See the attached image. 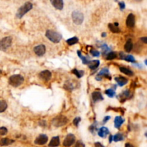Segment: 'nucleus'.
Wrapping results in <instances>:
<instances>
[{
  "mask_svg": "<svg viewBox=\"0 0 147 147\" xmlns=\"http://www.w3.org/2000/svg\"><path fill=\"white\" fill-rule=\"evenodd\" d=\"M124 49L127 52H129L133 49V43L131 40H128L124 45Z\"/></svg>",
  "mask_w": 147,
  "mask_h": 147,
  "instance_id": "bb28decb",
  "label": "nucleus"
},
{
  "mask_svg": "<svg viewBox=\"0 0 147 147\" xmlns=\"http://www.w3.org/2000/svg\"><path fill=\"white\" fill-rule=\"evenodd\" d=\"M110 118H111V117H110V116H106V117H105V118H104V120H103V124H105V123H106V121H108V120L110 119Z\"/></svg>",
  "mask_w": 147,
  "mask_h": 147,
  "instance_id": "ea45409f",
  "label": "nucleus"
},
{
  "mask_svg": "<svg viewBox=\"0 0 147 147\" xmlns=\"http://www.w3.org/2000/svg\"><path fill=\"white\" fill-rule=\"evenodd\" d=\"M60 145V138L58 136H55L51 139L49 144L50 147H57Z\"/></svg>",
  "mask_w": 147,
  "mask_h": 147,
  "instance_id": "6ab92c4d",
  "label": "nucleus"
},
{
  "mask_svg": "<svg viewBox=\"0 0 147 147\" xmlns=\"http://www.w3.org/2000/svg\"><path fill=\"white\" fill-rule=\"evenodd\" d=\"M47 38L51 41V42H54V43H58V42H60V40H62V35H60L58 32H55L53 30H48L45 34Z\"/></svg>",
  "mask_w": 147,
  "mask_h": 147,
  "instance_id": "f257e3e1",
  "label": "nucleus"
},
{
  "mask_svg": "<svg viewBox=\"0 0 147 147\" xmlns=\"http://www.w3.org/2000/svg\"><path fill=\"white\" fill-rule=\"evenodd\" d=\"M118 5H119L120 9H121V10H123V9H124V8H125V3H124V2H119V3H118Z\"/></svg>",
  "mask_w": 147,
  "mask_h": 147,
  "instance_id": "4c0bfd02",
  "label": "nucleus"
},
{
  "mask_svg": "<svg viewBox=\"0 0 147 147\" xmlns=\"http://www.w3.org/2000/svg\"><path fill=\"white\" fill-rule=\"evenodd\" d=\"M77 53H78L79 58H81V60H82L83 63L85 64V65H88V62H90L89 58H88V57H87V56H83V55H82V54H81V52L80 50H78Z\"/></svg>",
  "mask_w": 147,
  "mask_h": 147,
  "instance_id": "5701e85b",
  "label": "nucleus"
},
{
  "mask_svg": "<svg viewBox=\"0 0 147 147\" xmlns=\"http://www.w3.org/2000/svg\"><path fill=\"white\" fill-rule=\"evenodd\" d=\"M39 77L40 79H42L44 81H48L51 79L52 77V73L49 70H44L42 71L39 74Z\"/></svg>",
  "mask_w": 147,
  "mask_h": 147,
  "instance_id": "9b49d317",
  "label": "nucleus"
},
{
  "mask_svg": "<svg viewBox=\"0 0 147 147\" xmlns=\"http://www.w3.org/2000/svg\"><path fill=\"white\" fill-rule=\"evenodd\" d=\"M141 40H142L144 43H147V38H141Z\"/></svg>",
  "mask_w": 147,
  "mask_h": 147,
  "instance_id": "a19ab883",
  "label": "nucleus"
},
{
  "mask_svg": "<svg viewBox=\"0 0 147 147\" xmlns=\"http://www.w3.org/2000/svg\"><path fill=\"white\" fill-rule=\"evenodd\" d=\"M126 26L129 28H133L135 26V16L133 14H129L127 17Z\"/></svg>",
  "mask_w": 147,
  "mask_h": 147,
  "instance_id": "f8f14e48",
  "label": "nucleus"
},
{
  "mask_svg": "<svg viewBox=\"0 0 147 147\" xmlns=\"http://www.w3.org/2000/svg\"><path fill=\"white\" fill-rule=\"evenodd\" d=\"M124 136H123V134H115V136H113V140L114 141H115V142H117V141H122V140H124Z\"/></svg>",
  "mask_w": 147,
  "mask_h": 147,
  "instance_id": "7c9ffc66",
  "label": "nucleus"
},
{
  "mask_svg": "<svg viewBox=\"0 0 147 147\" xmlns=\"http://www.w3.org/2000/svg\"><path fill=\"white\" fill-rule=\"evenodd\" d=\"M2 71L1 70H0V75H2Z\"/></svg>",
  "mask_w": 147,
  "mask_h": 147,
  "instance_id": "49530a36",
  "label": "nucleus"
},
{
  "mask_svg": "<svg viewBox=\"0 0 147 147\" xmlns=\"http://www.w3.org/2000/svg\"><path fill=\"white\" fill-rule=\"evenodd\" d=\"M114 25H115V26L118 27V23H117V22H115V23H114Z\"/></svg>",
  "mask_w": 147,
  "mask_h": 147,
  "instance_id": "a18cd8bd",
  "label": "nucleus"
},
{
  "mask_svg": "<svg viewBox=\"0 0 147 147\" xmlns=\"http://www.w3.org/2000/svg\"><path fill=\"white\" fill-rule=\"evenodd\" d=\"M116 57H117V55H116V53H115V52H109L108 55H107L106 59L108 60H111L115 59Z\"/></svg>",
  "mask_w": 147,
  "mask_h": 147,
  "instance_id": "2f4dec72",
  "label": "nucleus"
},
{
  "mask_svg": "<svg viewBox=\"0 0 147 147\" xmlns=\"http://www.w3.org/2000/svg\"><path fill=\"white\" fill-rule=\"evenodd\" d=\"M73 147H85V144L81 141H77L76 144H75V145Z\"/></svg>",
  "mask_w": 147,
  "mask_h": 147,
  "instance_id": "c9c22d12",
  "label": "nucleus"
},
{
  "mask_svg": "<svg viewBox=\"0 0 147 147\" xmlns=\"http://www.w3.org/2000/svg\"><path fill=\"white\" fill-rule=\"evenodd\" d=\"M68 123V118L65 115H58L52 119V124L55 127H61Z\"/></svg>",
  "mask_w": 147,
  "mask_h": 147,
  "instance_id": "20e7f679",
  "label": "nucleus"
},
{
  "mask_svg": "<svg viewBox=\"0 0 147 147\" xmlns=\"http://www.w3.org/2000/svg\"><path fill=\"white\" fill-rule=\"evenodd\" d=\"M64 88H65V89L68 90V91H71L75 88V85H74L73 83H72V81H68V82L65 83V85H64Z\"/></svg>",
  "mask_w": 147,
  "mask_h": 147,
  "instance_id": "393cba45",
  "label": "nucleus"
},
{
  "mask_svg": "<svg viewBox=\"0 0 147 147\" xmlns=\"http://www.w3.org/2000/svg\"><path fill=\"white\" fill-rule=\"evenodd\" d=\"M92 98L93 101L94 102H98V101H103V97L102 94L101 92H98V91H95L92 93Z\"/></svg>",
  "mask_w": 147,
  "mask_h": 147,
  "instance_id": "2eb2a0df",
  "label": "nucleus"
},
{
  "mask_svg": "<svg viewBox=\"0 0 147 147\" xmlns=\"http://www.w3.org/2000/svg\"><path fill=\"white\" fill-rule=\"evenodd\" d=\"M72 19L75 24L78 25H81L84 20L83 14L79 11H74L72 13Z\"/></svg>",
  "mask_w": 147,
  "mask_h": 147,
  "instance_id": "423d86ee",
  "label": "nucleus"
},
{
  "mask_svg": "<svg viewBox=\"0 0 147 147\" xmlns=\"http://www.w3.org/2000/svg\"><path fill=\"white\" fill-rule=\"evenodd\" d=\"M95 147H105L103 145V144H101V143H99V142L95 143Z\"/></svg>",
  "mask_w": 147,
  "mask_h": 147,
  "instance_id": "58836bf2",
  "label": "nucleus"
},
{
  "mask_svg": "<svg viewBox=\"0 0 147 147\" xmlns=\"http://www.w3.org/2000/svg\"><path fill=\"white\" fill-rule=\"evenodd\" d=\"M66 42L69 45H75V44L78 43V38H76V37H73V38L68 39Z\"/></svg>",
  "mask_w": 147,
  "mask_h": 147,
  "instance_id": "cd10ccee",
  "label": "nucleus"
},
{
  "mask_svg": "<svg viewBox=\"0 0 147 147\" xmlns=\"http://www.w3.org/2000/svg\"><path fill=\"white\" fill-rule=\"evenodd\" d=\"M120 70H121V72H123V73L126 74V75H129V76H133V75H134L133 71H131V70L126 68V67H121V68H120Z\"/></svg>",
  "mask_w": 147,
  "mask_h": 147,
  "instance_id": "b1692460",
  "label": "nucleus"
},
{
  "mask_svg": "<svg viewBox=\"0 0 147 147\" xmlns=\"http://www.w3.org/2000/svg\"><path fill=\"white\" fill-rule=\"evenodd\" d=\"M75 142V136L72 134H69L66 136L63 141V146L65 147H70Z\"/></svg>",
  "mask_w": 147,
  "mask_h": 147,
  "instance_id": "0eeeda50",
  "label": "nucleus"
},
{
  "mask_svg": "<svg viewBox=\"0 0 147 147\" xmlns=\"http://www.w3.org/2000/svg\"><path fill=\"white\" fill-rule=\"evenodd\" d=\"M24 82V77L21 75H13L9 78V83L13 87H18Z\"/></svg>",
  "mask_w": 147,
  "mask_h": 147,
  "instance_id": "f03ea898",
  "label": "nucleus"
},
{
  "mask_svg": "<svg viewBox=\"0 0 147 147\" xmlns=\"http://www.w3.org/2000/svg\"><path fill=\"white\" fill-rule=\"evenodd\" d=\"M14 142H15L14 140L9 139V138H4L0 140V146H6L10 145V144H12V143Z\"/></svg>",
  "mask_w": 147,
  "mask_h": 147,
  "instance_id": "aec40b11",
  "label": "nucleus"
},
{
  "mask_svg": "<svg viewBox=\"0 0 147 147\" xmlns=\"http://www.w3.org/2000/svg\"><path fill=\"white\" fill-rule=\"evenodd\" d=\"M125 147H134V146L131 144H129V143H126V144Z\"/></svg>",
  "mask_w": 147,
  "mask_h": 147,
  "instance_id": "79ce46f5",
  "label": "nucleus"
},
{
  "mask_svg": "<svg viewBox=\"0 0 147 147\" xmlns=\"http://www.w3.org/2000/svg\"><path fill=\"white\" fill-rule=\"evenodd\" d=\"M72 72L73 74H75L78 78H82L84 75V71L83 70H78L77 69H74L72 70Z\"/></svg>",
  "mask_w": 147,
  "mask_h": 147,
  "instance_id": "c85d7f7f",
  "label": "nucleus"
},
{
  "mask_svg": "<svg viewBox=\"0 0 147 147\" xmlns=\"http://www.w3.org/2000/svg\"><path fill=\"white\" fill-rule=\"evenodd\" d=\"M32 4L30 3V2H27L25 3L23 6L21 7L19 9H18L17 12L16 14L17 17L19 18V19H21L22 17H23L24 15L26 13H28L30 10L32 9Z\"/></svg>",
  "mask_w": 147,
  "mask_h": 147,
  "instance_id": "7ed1b4c3",
  "label": "nucleus"
},
{
  "mask_svg": "<svg viewBox=\"0 0 147 147\" xmlns=\"http://www.w3.org/2000/svg\"><path fill=\"white\" fill-rule=\"evenodd\" d=\"M88 67L91 70H95L100 65L99 60H93L88 62Z\"/></svg>",
  "mask_w": 147,
  "mask_h": 147,
  "instance_id": "4be33fe9",
  "label": "nucleus"
},
{
  "mask_svg": "<svg viewBox=\"0 0 147 147\" xmlns=\"http://www.w3.org/2000/svg\"><path fill=\"white\" fill-rule=\"evenodd\" d=\"M48 141V137L45 134H40L35 141V144L38 145H44L46 144Z\"/></svg>",
  "mask_w": 147,
  "mask_h": 147,
  "instance_id": "1a4fd4ad",
  "label": "nucleus"
},
{
  "mask_svg": "<svg viewBox=\"0 0 147 147\" xmlns=\"http://www.w3.org/2000/svg\"><path fill=\"white\" fill-rule=\"evenodd\" d=\"M113 140V136H110V138H109V141L110 142H111Z\"/></svg>",
  "mask_w": 147,
  "mask_h": 147,
  "instance_id": "37998d69",
  "label": "nucleus"
},
{
  "mask_svg": "<svg viewBox=\"0 0 147 147\" xmlns=\"http://www.w3.org/2000/svg\"><path fill=\"white\" fill-rule=\"evenodd\" d=\"M7 108V103L5 101H0V113L5 111Z\"/></svg>",
  "mask_w": 147,
  "mask_h": 147,
  "instance_id": "c756f323",
  "label": "nucleus"
},
{
  "mask_svg": "<svg viewBox=\"0 0 147 147\" xmlns=\"http://www.w3.org/2000/svg\"><path fill=\"white\" fill-rule=\"evenodd\" d=\"M119 57L121 59L124 60H126L128 62H135V58H134V56L130 55H125L124 52H121L119 55Z\"/></svg>",
  "mask_w": 147,
  "mask_h": 147,
  "instance_id": "4468645a",
  "label": "nucleus"
},
{
  "mask_svg": "<svg viewBox=\"0 0 147 147\" xmlns=\"http://www.w3.org/2000/svg\"><path fill=\"white\" fill-rule=\"evenodd\" d=\"M105 93L108 97H110V98H113V97L115 94V91H114L113 89H108L105 91Z\"/></svg>",
  "mask_w": 147,
  "mask_h": 147,
  "instance_id": "473e14b6",
  "label": "nucleus"
},
{
  "mask_svg": "<svg viewBox=\"0 0 147 147\" xmlns=\"http://www.w3.org/2000/svg\"><path fill=\"white\" fill-rule=\"evenodd\" d=\"M129 97H130V92L128 91V90H126V91L123 92L122 93L119 95V99L121 103H124L126 100L129 98Z\"/></svg>",
  "mask_w": 147,
  "mask_h": 147,
  "instance_id": "412c9836",
  "label": "nucleus"
},
{
  "mask_svg": "<svg viewBox=\"0 0 147 147\" xmlns=\"http://www.w3.org/2000/svg\"><path fill=\"white\" fill-rule=\"evenodd\" d=\"M98 134L99 136L102 137V138H105L107 135L109 134V130L106 128V127H102L98 131Z\"/></svg>",
  "mask_w": 147,
  "mask_h": 147,
  "instance_id": "a211bd4d",
  "label": "nucleus"
},
{
  "mask_svg": "<svg viewBox=\"0 0 147 147\" xmlns=\"http://www.w3.org/2000/svg\"><path fill=\"white\" fill-rule=\"evenodd\" d=\"M125 120L122 118L121 116H116L114 120V124H115V127L116 128H119L124 123Z\"/></svg>",
  "mask_w": 147,
  "mask_h": 147,
  "instance_id": "f3484780",
  "label": "nucleus"
},
{
  "mask_svg": "<svg viewBox=\"0 0 147 147\" xmlns=\"http://www.w3.org/2000/svg\"><path fill=\"white\" fill-rule=\"evenodd\" d=\"M50 2L55 9H58V10H61L63 9L64 3L62 0H50Z\"/></svg>",
  "mask_w": 147,
  "mask_h": 147,
  "instance_id": "ddd939ff",
  "label": "nucleus"
},
{
  "mask_svg": "<svg viewBox=\"0 0 147 147\" xmlns=\"http://www.w3.org/2000/svg\"><path fill=\"white\" fill-rule=\"evenodd\" d=\"M81 118L80 117H77V118H75V119L73 120V124L75 126H78V124H79L80 121H81Z\"/></svg>",
  "mask_w": 147,
  "mask_h": 147,
  "instance_id": "e433bc0d",
  "label": "nucleus"
},
{
  "mask_svg": "<svg viewBox=\"0 0 147 147\" xmlns=\"http://www.w3.org/2000/svg\"><path fill=\"white\" fill-rule=\"evenodd\" d=\"M90 52L93 57H98L100 55V52L98 50H92Z\"/></svg>",
  "mask_w": 147,
  "mask_h": 147,
  "instance_id": "f704fd0d",
  "label": "nucleus"
},
{
  "mask_svg": "<svg viewBox=\"0 0 147 147\" xmlns=\"http://www.w3.org/2000/svg\"><path fill=\"white\" fill-rule=\"evenodd\" d=\"M136 1H137V2H141V0H136Z\"/></svg>",
  "mask_w": 147,
  "mask_h": 147,
  "instance_id": "de8ad7c7",
  "label": "nucleus"
},
{
  "mask_svg": "<svg viewBox=\"0 0 147 147\" xmlns=\"http://www.w3.org/2000/svg\"><path fill=\"white\" fill-rule=\"evenodd\" d=\"M115 81H116L117 83H118V85H119V86H124V85H126L128 81L126 78H124V77L122 76L116 77V78H115Z\"/></svg>",
  "mask_w": 147,
  "mask_h": 147,
  "instance_id": "dca6fc26",
  "label": "nucleus"
},
{
  "mask_svg": "<svg viewBox=\"0 0 147 147\" xmlns=\"http://www.w3.org/2000/svg\"><path fill=\"white\" fill-rule=\"evenodd\" d=\"M103 77L108 78L109 79H111L109 70H108V69L107 68H103V69L101 70L99 72V73L96 75V78H95V79H96L97 81H101Z\"/></svg>",
  "mask_w": 147,
  "mask_h": 147,
  "instance_id": "6e6552de",
  "label": "nucleus"
},
{
  "mask_svg": "<svg viewBox=\"0 0 147 147\" xmlns=\"http://www.w3.org/2000/svg\"><path fill=\"white\" fill-rule=\"evenodd\" d=\"M34 52L38 56H42L46 52V48L44 45H40L34 48Z\"/></svg>",
  "mask_w": 147,
  "mask_h": 147,
  "instance_id": "9d476101",
  "label": "nucleus"
},
{
  "mask_svg": "<svg viewBox=\"0 0 147 147\" xmlns=\"http://www.w3.org/2000/svg\"><path fill=\"white\" fill-rule=\"evenodd\" d=\"M108 28H109L110 30L113 32V33H119L121 32L120 29L118 28V27L114 25V24H108Z\"/></svg>",
  "mask_w": 147,
  "mask_h": 147,
  "instance_id": "a878e982",
  "label": "nucleus"
},
{
  "mask_svg": "<svg viewBox=\"0 0 147 147\" xmlns=\"http://www.w3.org/2000/svg\"><path fill=\"white\" fill-rule=\"evenodd\" d=\"M102 36H103V37H105V36H106V33H105V32H103V33L102 34Z\"/></svg>",
  "mask_w": 147,
  "mask_h": 147,
  "instance_id": "c03bdc74",
  "label": "nucleus"
},
{
  "mask_svg": "<svg viewBox=\"0 0 147 147\" xmlns=\"http://www.w3.org/2000/svg\"><path fill=\"white\" fill-rule=\"evenodd\" d=\"M12 39L11 37H5L0 40V50L6 51L12 45Z\"/></svg>",
  "mask_w": 147,
  "mask_h": 147,
  "instance_id": "39448f33",
  "label": "nucleus"
},
{
  "mask_svg": "<svg viewBox=\"0 0 147 147\" xmlns=\"http://www.w3.org/2000/svg\"><path fill=\"white\" fill-rule=\"evenodd\" d=\"M7 128L5 127H0V135L4 136L7 134Z\"/></svg>",
  "mask_w": 147,
  "mask_h": 147,
  "instance_id": "72a5a7b5",
  "label": "nucleus"
}]
</instances>
